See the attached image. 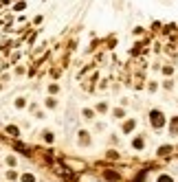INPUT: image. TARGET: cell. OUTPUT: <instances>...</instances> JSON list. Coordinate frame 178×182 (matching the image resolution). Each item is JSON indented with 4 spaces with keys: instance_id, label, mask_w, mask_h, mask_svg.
Returning <instances> with one entry per match:
<instances>
[{
    "instance_id": "obj_1",
    "label": "cell",
    "mask_w": 178,
    "mask_h": 182,
    "mask_svg": "<svg viewBox=\"0 0 178 182\" xmlns=\"http://www.w3.org/2000/svg\"><path fill=\"white\" fill-rule=\"evenodd\" d=\"M149 121H152V125H154V127H163V123H165V119H163V114H161L158 110H156V112H152Z\"/></svg>"
},
{
    "instance_id": "obj_2",
    "label": "cell",
    "mask_w": 178,
    "mask_h": 182,
    "mask_svg": "<svg viewBox=\"0 0 178 182\" xmlns=\"http://www.w3.org/2000/svg\"><path fill=\"white\" fill-rule=\"evenodd\" d=\"M79 143H82V145H88V143H90L88 132H79Z\"/></svg>"
},
{
    "instance_id": "obj_3",
    "label": "cell",
    "mask_w": 178,
    "mask_h": 182,
    "mask_svg": "<svg viewBox=\"0 0 178 182\" xmlns=\"http://www.w3.org/2000/svg\"><path fill=\"white\" fill-rule=\"evenodd\" d=\"M158 182H174V180H171L169 176H161V178H158Z\"/></svg>"
},
{
    "instance_id": "obj_4",
    "label": "cell",
    "mask_w": 178,
    "mask_h": 182,
    "mask_svg": "<svg viewBox=\"0 0 178 182\" xmlns=\"http://www.w3.org/2000/svg\"><path fill=\"white\" fill-rule=\"evenodd\" d=\"M132 127H134V121H128V123H125V132H130Z\"/></svg>"
},
{
    "instance_id": "obj_5",
    "label": "cell",
    "mask_w": 178,
    "mask_h": 182,
    "mask_svg": "<svg viewBox=\"0 0 178 182\" xmlns=\"http://www.w3.org/2000/svg\"><path fill=\"white\" fill-rule=\"evenodd\" d=\"M171 127H174V132L178 134V119H174V121H171Z\"/></svg>"
},
{
    "instance_id": "obj_6",
    "label": "cell",
    "mask_w": 178,
    "mask_h": 182,
    "mask_svg": "<svg viewBox=\"0 0 178 182\" xmlns=\"http://www.w3.org/2000/svg\"><path fill=\"white\" fill-rule=\"evenodd\" d=\"M106 178H110V180H117L119 176H117V173H112V171H108V173H106Z\"/></svg>"
},
{
    "instance_id": "obj_7",
    "label": "cell",
    "mask_w": 178,
    "mask_h": 182,
    "mask_svg": "<svg viewBox=\"0 0 178 182\" xmlns=\"http://www.w3.org/2000/svg\"><path fill=\"white\" fill-rule=\"evenodd\" d=\"M22 182H33V176H22Z\"/></svg>"
},
{
    "instance_id": "obj_8",
    "label": "cell",
    "mask_w": 178,
    "mask_h": 182,
    "mask_svg": "<svg viewBox=\"0 0 178 182\" xmlns=\"http://www.w3.org/2000/svg\"><path fill=\"white\" fill-rule=\"evenodd\" d=\"M134 147H139V149H141V147H143V141H141V138H136V141H134Z\"/></svg>"
}]
</instances>
